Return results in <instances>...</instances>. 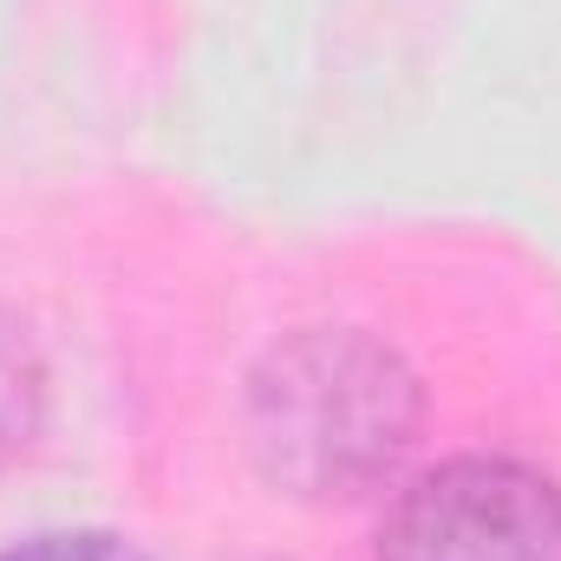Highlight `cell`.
<instances>
[{"label": "cell", "mask_w": 561, "mask_h": 561, "mask_svg": "<svg viewBox=\"0 0 561 561\" xmlns=\"http://www.w3.org/2000/svg\"><path fill=\"white\" fill-rule=\"evenodd\" d=\"M379 561H561V483L516 457H450L399 490Z\"/></svg>", "instance_id": "2"}, {"label": "cell", "mask_w": 561, "mask_h": 561, "mask_svg": "<svg viewBox=\"0 0 561 561\" xmlns=\"http://www.w3.org/2000/svg\"><path fill=\"white\" fill-rule=\"evenodd\" d=\"M46 424V359L20 313L0 307V477L33 450Z\"/></svg>", "instance_id": "3"}, {"label": "cell", "mask_w": 561, "mask_h": 561, "mask_svg": "<svg viewBox=\"0 0 561 561\" xmlns=\"http://www.w3.org/2000/svg\"><path fill=\"white\" fill-rule=\"evenodd\" d=\"M0 561H150L138 542L112 536V529H46L26 542H7Z\"/></svg>", "instance_id": "4"}, {"label": "cell", "mask_w": 561, "mask_h": 561, "mask_svg": "<svg viewBox=\"0 0 561 561\" xmlns=\"http://www.w3.org/2000/svg\"><path fill=\"white\" fill-rule=\"evenodd\" d=\"M424 424V386L366 327H307L262 353L242 392L255 470L300 503H353L399 470Z\"/></svg>", "instance_id": "1"}]
</instances>
